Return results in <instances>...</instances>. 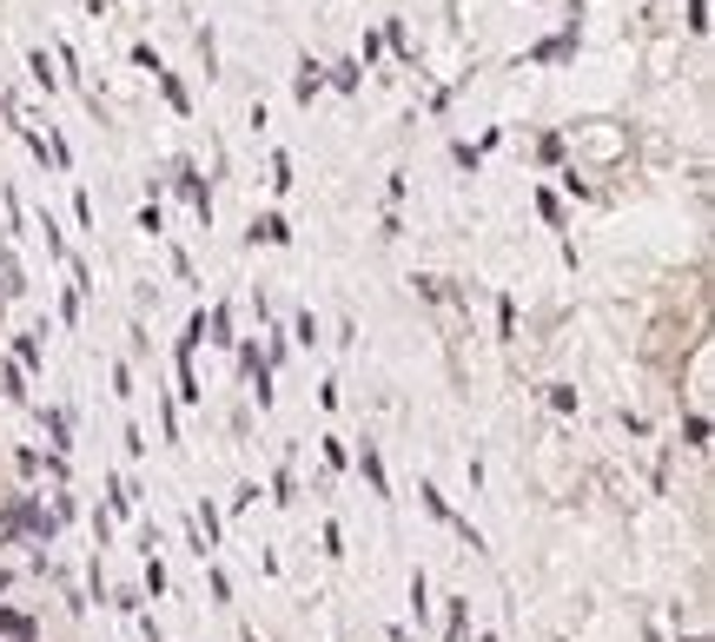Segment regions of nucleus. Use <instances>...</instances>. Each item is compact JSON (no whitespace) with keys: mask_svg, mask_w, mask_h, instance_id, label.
<instances>
[{"mask_svg":"<svg viewBox=\"0 0 715 642\" xmlns=\"http://www.w3.org/2000/svg\"><path fill=\"white\" fill-rule=\"evenodd\" d=\"M0 536H8V517H0Z\"/></svg>","mask_w":715,"mask_h":642,"instance_id":"obj_1","label":"nucleus"},{"mask_svg":"<svg viewBox=\"0 0 715 642\" xmlns=\"http://www.w3.org/2000/svg\"><path fill=\"white\" fill-rule=\"evenodd\" d=\"M0 590H8V570H0Z\"/></svg>","mask_w":715,"mask_h":642,"instance_id":"obj_2","label":"nucleus"}]
</instances>
